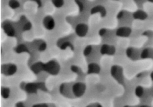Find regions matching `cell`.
Returning <instances> with one entry per match:
<instances>
[{
    "label": "cell",
    "instance_id": "1",
    "mask_svg": "<svg viewBox=\"0 0 153 107\" xmlns=\"http://www.w3.org/2000/svg\"><path fill=\"white\" fill-rule=\"evenodd\" d=\"M60 64L54 60L44 64V71L47 72L52 75H57L60 71Z\"/></svg>",
    "mask_w": 153,
    "mask_h": 107
},
{
    "label": "cell",
    "instance_id": "2",
    "mask_svg": "<svg viewBox=\"0 0 153 107\" xmlns=\"http://www.w3.org/2000/svg\"><path fill=\"white\" fill-rule=\"evenodd\" d=\"M86 91V85L83 82H77L75 83L72 87V92L74 96L77 97H80L83 96Z\"/></svg>",
    "mask_w": 153,
    "mask_h": 107
},
{
    "label": "cell",
    "instance_id": "3",
    "mask_svg": "<svg viewBox=\"0 0 153 107\" xmlns=\"http://www.w3.org/2000/svg\"><path fill=\"white\" fill-rule=\"evenodd\" d=\"M112 76L116 79L117 81L119 82H123V69L121 67L118 65H114L111 68V70Z\"/></svg>",
    "mask_w": 153,
    "mask_h": 107
},
{
    "label": "cell",
    "instance_id": "4",
    "mask_svg": "<svg viewBox=\"0 0 153 107\" xmlns=\"http://www.w3.org/2000/svg\"><path fill=\"white\" fill-rule=\"evenodd\" d=\"M17 68L14 64H4L2 67V73L5 75L11 76L14 75V73L17 72Z\"/></svg>",
    "mask_w": 153,
    "mask_h": 107
},
{
    "label": "cell",
    "instance_id": "5",
    "mask_svg": "<svg viewBox=\"0 0 153 107\" xmlns=\"http://www.w3.org/2000/svg\"><path fill=\"white\" fill-rule=\"evenodd\" d=\"M88 32V26L85 23H79L76 27V33L79 37H85Z\"/></svg>",
    "mask_w": 153,
    "mask_h": 107
},
{
    "label": "cell",
    "instance_id": "6",
    "mask_svg": "<svg viewBox=\"0 0 153 107\" xmlns=\"http://www.w3.org/2000/svg\"><path fill=\"white\" fill-rule=\"evenodd\" d=\"M43 24L44 27L48 30H52L55 28V22L54 18L51 16H46L43 20Z\"/></svg>",
    "mask_w": 153,
    "mask_h": 107
},
{
    "label": "cell",
    "instance_id": "7",
    "mask_svg": "<svg viewBox=\"0 0 153 107\" xmlns=\"http://www.w3.org/2000/svg\"><path fill=\"white\" fill-rule=\"evenodd\" d=\"M132 33V29L127 26H123L118 29L116 32V35L118 37L121 38H127Z\"/></svg>",
    "mask_w": 153,
    "mask_h": 107
},
{
    "label": "cell",
    "instance_id": "8",
    "mask_svg": "<svg viewBox=\"0 0 153 107\" xmlns=\"http://www.w3.org/2000/svg\"><path fill=\"white\" fill-rule=\"evenodd\" d=\"M101 53L103 55H114L115 52H116V49L114 46L108 45V44H104L102 46L100 50Z\"/></svg>",
    "mask_w": 153,
    "mask_h": 107
},
{
    "label": "cell",
    "instance_id": "9",
    "mask_svg": "<svg viewBox=\"0 0 153 107\" xmlns=\"http://www.w3.org/2000/svg\"><path fill=\"white\" fill-rule=\"evenodd\" d=\"M100 71V67L99 64L96 63L90 64L87 67V73L89 74H93V73H99Z\"/></svg>",
    "mask_w": 153,
    "mask_h": 107
},
{
    "label": "cell",
    "instance_id": "10",
    "mask_svg": "<svg viewBox=\"0 0 153 107\" xmlns=\"http://www.w3.org/2000/svg\"><path fill=\"white\" fill-rule=\"evenodd\" d=\"M3 29L4 32L7 35L12 37L15 35V30H14V27L12 26L11 24L10 23H6L3 26Z\"/></svg>",
    "mask_w": 153,
    "mask_h": 107
},
{
    "label": "cell",
    "instance_id": "11",
    "mask_svg": "<svg viewBox=\"0 0 153 107\" xmlns=\"http://www.w3.org/2000/svg\"><path fill=\"white\" fill-rule=\"evenodd\" d=\"M133 17L134 19H137V20H146V19L147 18L148 15L145 11H143L141 10H138L134 13Z\"/></svg>",
    "mask_w": 153,
    "mask_h": 107
},
{
    "label": "cell",
    "instance_id": "12",
    "mask_svg": "<svg viewBox=\"0 0 153 107\" xmlns=\"http://www.w3.org/2000/svg\"><path fill=\"white\" fill-rule=\"evenodd\" d=\"M31 69L34 73H39L42 70H44V64L42 62H37V63L34 64Z\"/></svg>",
    "mask_w": 153,
    "mask_h": 107
},
{
    "label": "cell",
    "instance_id": "13",
    "mask_svg": "<svg viewBox=\"0 0 153 107\" xmlns=\"http://www.w3.org/2000/svg\"><path fill=\"white\" fill-rule=\"evenodd\" d=\"M38 84L36 83H28L25 87V89L28 93H35L38 89Z\"/></svg>",
    "mask_w": 153,
    "mask_h": 107
},
{
    "label": "cell",
    "instance_id": "14",
    "mask_svg": "<svg viewBox=\"0 0 153 107\" xmlns=\"http://www.w3.org/2000/svg\"><path fill=\"white\" fill-rule=\"evenodd\" d=\"M96 13H99L102 17H104L106 14V10L104 7H102L101 5H97L94 8H93L91 9V14H96Z\"/></svg>",
    "mask_w": 153,
    "mask_h": 107
},
{
    "label": "cell",
    "instance_id": "15",
    "mask_svg": "<svg viewBox=\"0 0 153 107\" xmlns=\"http://www.w3.org/2000/svg\"><path fill=\"white\" fill-rule=\"evenodd\" d=\"M137 53H138L137 50L132 47H129L126 50V54H127L128 57H129L130 58H132V59H135L137 57Z\"/></svg>",
    "mask_w": 153,
    "mask_h": 107
},
{
    "label": "cell",
    "instance_id": "16",
    "mask_svg": "<svg viewBox=\"0 0 153 107\" xmlns=\"http://www.w3.org/2000/svg\"><path fill=\"white\" fill-rule=\"evenodd\" d=\"M8 5L12 9H17L20 7V2L18 0H10L8 2Z\"/></svg>",
    "mask_w": 153,
    "mask_h": 107
},
{
    "label": "cell",
    "instance_id": "17",
    "mask_svg": "<svg viewBox=\"0 0 153 107\" xmlns=\"http://www.w3.org/2000/svg\"><path fill=\"white\" fill-rule=\"evenodd\" d=\"M1 94H2L3 98H8L10 95V89L8 88H2L1 91Z\"/></svg>",
    "mask_w": 153,
    "mask_h": 107
},
{
    "label": "cell",
    "instance_id": "18",
    "mask_svg": "<svg viewBox=\"0 0 153 107\" xmlns=\"http://www.w3.org/2000/svg\"><path fill=\"white\" fill-rule=\"evenodd\" d=\"M52 2L56 8H61L64 4V0H52Z\"/></svg>",
    "mask_w": 153,
    "mask_h": 107
},
{
    "label": "cell",
    "instance_id": "19",
    "mask_svg": "<svg viewBox=\"0 0 153 107\" xmlns=\"http://www.w3.org/2000/svg\"><path fill=\"white\" fill-rule=\"evenodd\" d=\"M143 92H144V91H143V88L141 86H137V87L136 88L135 94L138 97H141L143 94Z\"/></svg>",
    "mask_w": 153,
    "mask_h": 107
},
{
    "label": "cell",
    "instance_id": "20",
    "mask_svg": "<svg viewBox=\"0 0 153 107\" xmlns=\"http://www.w3.org/2000/svg\"><path fill=\"white\" fill-rule=\"evenodd\" d=\"M91 51H92V47L91 46H87V47H86V48H85L83 53H84V55L85 56H87L88 55H90Z\"/></svg>",
    "mask_w": 153,
    "mask_h": 107
},
{
    "label": "cell",
    "instance_id": "21",
    "mask_svg": "<svg viewBox=\"0 0 153 107\" xmlns=\"http://www.w3.org/2000/svg\"><path fill=\"white\" fill-rule=\"evenodd\" d=\"M46 49V44L43 41L40 42V45L38 46V50L39 51H44Z\"/></svg>",
    "mask_w": 153,
    "mask_h": 107
},
{
    "label": "cell",
    "instance_id": "22",
    "mask_svg": "<svg viewBox=\"0 0 153 107\" xmlns=\"http://www.w3.org/2000/svg\"><path fill=\"white\" fill-rule=\"evenodd\" d=\"M149 56V49H145L141 53V58H148Z\"/></svg>",
    "mask_w": 153,
    "mask_h": 107
},
{
    "label": "cell",
    "instance_id": "23",
    "mask_svg": "<svg viewBox=\"0 0 153 107\" xmlns=\"http://www.w3.org/2000/svg\"><path fill=\"white\" fill-rule=\"evenodd\" d=\"M26 51H27V48L26 47V46L20 45L19 47H17V52H18V53H22V52H26Z\"/></svg>",
    "mask_w": 153,
    "mask_h": 107
},
{
    "label": "cell",
    "instance_id": "24",
    "mask_svg": "<svg viewBox=\"0 0 153 107\" xmlns=\"http://www.w3.org/2000/svg\"><path fill=\"white\" fill-rule=\"evenodd\" d=\"M32 27V24L30 23H27L24 25L23 26V30L24 31H28V30H29Z\"/></svg>",
    "mask_w": 153,
    "mask_h": 107
},
{
    "label": "cell",
    "instance_id": "25",
    "mask_svg": "<svg viewBox=\"0 0 153 107\" xmlns=\"http://www.w3.org/2000/svg\"><path fill=\"white\" fill-rule=\"evenodd\" d=\"M32 107H49L45 103H39V104H35Z\"/></svg>",
    "mask_w": 153,
    "mask_h": 107
},
{
    "label": "cell",
    "instance_id": "26",
    "mask_svg": "<svg viewBox=\"0 0 153 107\" xmlns=\"http://www.w3.org/2000/svg\"><path fill=\"white\" fill-rule=\"evenodd\" d=\"M16 107H25V106H24V104L23 103H18L17 104Z\"/></svg>",
    "mask_w": 153,
    "mask_h": 107
},
{
    "label": "cell",
    "instance_id": "27",
    "mask_svg": "<svg viewBox=\"0 0 153 107\" xmlns=\"http://www.w3.org/2000/svg\"><path fill=\"white\" fill-rule=\"evenodd\" d=\"M151 79L153 80V71L152 72V73H151Z\"/></svg>",
    "mask_w": 153,
    "mask_h": 107
},
{
    "label": "cell",
    "instance_id": "28",
    "mask_svg": "<svg viewBox=\"0 0 153 107\" xmlns=\"http://www.w3.org/2000/svg\"><path fill=\"white\" fill-rule=\"evenodd\" d=\"M140 107H150V106H146V105H143V106H140Z\"/></svg>",
    "mask_w": 153,
    "mask_h": 107
},
{
    "label": "cell",
    "instance_id": "29",
    "mask_svg": "<svg viewBox=\"0 0 153 107\" xmlns=\"http://www.w3.org/2000/svg\"><path fill=\"white\" fill-rule=\"evenodd\" d=\"M149 2H153V0H148Z\"/></svg>",
    "mask_w": 153,
    "mask_h": 107
},
{
    "label": "cell",
    "instance_id": "30",
    "mask_svg": "<svg viewBox=\"0 0 153 107\" xmlns=\"http://www.w3.org/2000/svg\"><path fill=\"white\" fill-rule=\"evenodd\" d=\"M97 107H102V106H101L100 105H98V106H97Z\"/></svg>",
    "mask_w": 153,
    "mask_h": 107
},
{
    "label": "cell",
    "instance_id": "31",
    "mask_svg": "<svg viewBox=\"0 0 153 107\" xmlns=\"http://www.w3.org/2000/svg\"><path fill=\"white\" fill-rule=\"evenodd\" d=\"M114 1H117V0H114Z\"/></svg>",
    "mask_w": 153,
    "mask_h": 107
}]
</instances>
